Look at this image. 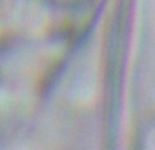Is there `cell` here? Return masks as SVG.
<instances>
[{
    "mask_svg": "<svg viewBox=\"0 0 155 150\" xmlns=\"http://www.w3.org/2000/svg\"><path fill=\"white\" fill-rule=\"evenodd\" d=\"M144 14V48H146V59L148 62L153 85L155 87V0H147Z\"/></svg>",
    "mask_w": 155,
    "mask_h": 150,
    "instance_id": "6da1fadb",
    "label": "cell"
}]
</instances>
